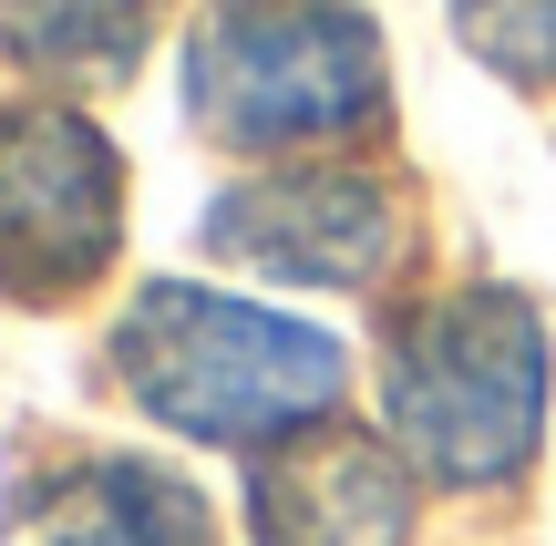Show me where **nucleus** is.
Segmentation results:
<instances>
[{"mask_svg": "<svg viewBox=\"0 0 556 546\" xmlns=\"http://www.w3.org/2000/svg\"><path fill=\"white\" fill-rule=\"evenodd\" d=\"M114 371L144 412L206 444H268L309 433L340 403V351L278 309L217 300V289H144L114 330Z\"/></svg>", "mask_w": 556, "mask_h": 546, "instance_id": "1", "label": "nucleus"}, {"mask_svg": "<svg viewBox=\"0 0 556 546\" xmlns=\"http://www.w3.org/2000/svg\"><path fill=\"white\" fill-rule=\"evenodd\" d=\"M186 103L217 144H319L381 114V31L351 0H206Z\"/></svg>", "mask_w": 556, "mask_h": 546, "instance_id": "2", "label": "nucleus"}, {"mask_svg": "<svg viewBox=\"0 0 556 546\" xmlns=\"http://www.w3.org/2000/svg\"><path fill=\"white\" fill-rule=\"evenodd\" d=\"M546 423V330L516 289H454L392 341V433L422 474L505 485Z\"/></svg>", "mask_w": 556, "mask_h": 546, "instance_id": "3", "label": "nucleus"}, {"mask_svg": "<svg viewBox=\"0 0 556 546\" xmlns=\"http://www.w3.org/2000/svg\"><path fill=\"white\" fill-rule=\"evenodd\" d=\"M114 238H124L114 144L83 114H52V103L0 114V289L62 300V289L103 279Z\"/></svg>", "mask_w": 556, "mask_h": 546, "instance_id": "4", "label": "nucleus"}, {"mask_svg": "<svg viewBox=\"0 0 556 546\" xmlns=\"http://www.w3.org/2000/svg\"><path fill=\"white\" fill-rule=\"evenodd\" d=\"M206 247L268 268V279H309V289H371L402 258V217L371 176L351 165H278L248 176L238 196L206 206Z\"/></svg>", "mask_w": 556, "mask_h": 546, "instance_id": "5", "label": "nucleus"}, {"mask_svg": "<svg viewBox=\"0 0 556 546\" xmlns=\"http://www.w3.org/2000/svg\"><path fill=\"white\" fill-rule=\"evenodd\" d=\"M0 546H217V516L165 465L83 454V465H62V474H41V485L11 495Z\"/></svg>", "mask_w": 556, "mask_h": 546, "instance_id": "6", "label": "nucleus"}, {"mask_svg": "<svg viewBox=\"0 0 556 546\" xmlns=\"http://www.w3.org/2000/svg\"><path fill=\"white\" fill-rule=\"evenodd\" d=\"M258 536L268 546H402L413 485L371 433H309L258 465Z\"/></svg>", "mask_w": 556, "mask_h": 546, "instance_id": "7", "label": "nucleus"}, {"mask_svg": "<svg viewBox=\"0 0 556 546\" xmlns=\"http://www.w3.org/2000/svg\"><path fill=\"white\" fill-rule=\"evenodd\" d=\"M155 0H0V52L31 73H135Z\"/></svg>", "mask_w": 556, "mask_h": 546, "instance_id": "8", "label": "nucleus"}, {"mask_svg": "<svg viewBox=\"0 0 556 546\" xmlns=\"http://www.w3.org/2000/svg\"><path fill=\"white\" fill-rule=\"evenodd\" d=\"M454 31L505 82H556V0H454Z\"/></svg>", "mask_w": 556, "mask_h": 546, "instance_id": "9", "label": "nucleus"}]
</instances>
